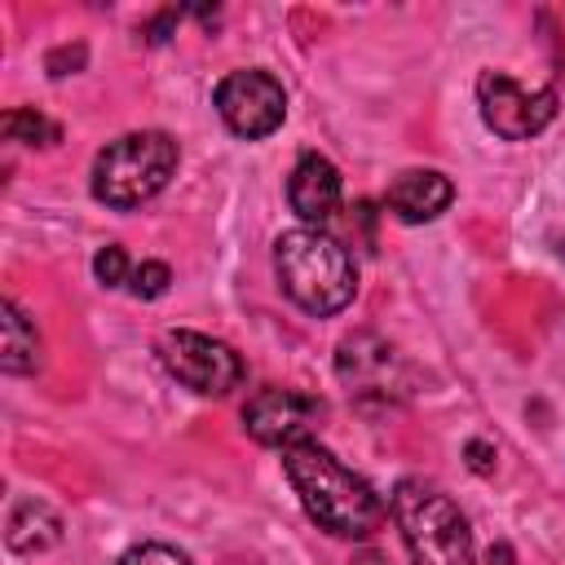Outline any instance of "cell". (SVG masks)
<instances>
[{"label": "cell", "instance_id": "obj_21", "mask_svg": "<svg viewBox=\"0 0 565 565\" xmlns=\"http://www.w3.org/2000/svg\"><path fill=\"white\" fill-rule=\"evenodd\" d=\"M486 561H490V565H512V547H508V543H494Z\"/></svg>", "mask_w": 565, "mask_h": 565}, {"label": "cell", "instance_id": "obj_11", "mask_svg": "<svg viewBox=\"0 0 565 565\" xmlns=\"http://www.w3.org/2000/svg\"><path fill=\"white\" fill-rule=\"evenodd\" d=\"M455 199V185L446 172L437 168H406L388 181V194H384V207L402 221V225H424V221H437Z\"/></svg>", "mask_w": 565, "mask_h": 565}, {"label": "cell", "instance_id": "obj_9", "mask_svg": "<svg viewBox=\"0 0 565 565\" xmlns=\"http://www.w3.org/2000/svg\"><path fill=\"white\" fill-rule=\"evenodd\" d=\"M335 371L349 384V393L362 397V402H393V397L406 393V362L375 331L344 335L340 349H335Z\"/></svg>", "mask_w": 565, "mask_h": 565}, {"label": "cell", "instance_id": "obj_7", "mask_svg": "<svg viewBox=\"0 0 565 565\" xmlns=\"http://www.w3.org/2000/svg\"><path fill=\"white\" fill-rule=\"evenodd\" d=\"M212 102H216L221 124L243 141H260L278 132L287 119V93L269 71H230L216 84Z\"/></svg>", "mask_w": 565, "mask_h": 565}, {"label": "cell", "instance_id": "obj_18", "mask_svg": "<svg viewBox=\"0 0 565 565\" xmlns=\"http://www.w3.org/2000/svg\"><path fill=\"white\" fill-rule=\"evenodd\" d=\"M84 44H75V49H53L49 57H44V66H49V75H71V71H79L84 66Z\"/></svg>", "mask_w": 565, "mask_h": 565}, {"label": "cell", "instance_id": "obj_15", "mask_svg": "<svg viewBox=\"0 0 565 565\" xmlns=\"http://www.w3.org/2000/svg\"><path fill=\"white\" fill-rule=\"evenodd\" d=\"M168 282H172V269H168L163 260H141V265L132 269V278H128V291H132L137 300H159V296L168 291Z\"/></svg>", "mask_w": 565, "mask_h": 565}, {"label": "cell", "instance_id": "obj_14", "mask_svg": "<svg viewBox=\"0 0 565 565\" xmlns=\"http://www.w3.org/2000/svg\"><path fill=\"white\" fill-rule=\"evenodd\" d=\"M0 128H4V137L18 141V146H57V141H62V128H57L49 115L31 110V106L9 110V115L0 119Z\"/></svg>", "mask_w": 565, "mask_h": 565}, {"label": "cell", "instance_id": "obj_13", "mask_svg": "<svg viewBox=\"0 0 565 565\" xmlns=\"http://www.w3.org/2000/svg\"><path fill=\"white\" fill-rule=\"evenodd\" d=\"M0 366L9 375H31L40 366V331L13 300L0 305Z\"/></svg>", "mask_w": 565, "mask_h": 565}, {"label": "cell", "instance_id": "obj_12", "mask_svg": "<svg viewBox=\"0 0 565 565\" xmlns=\"http://www.w3.org/2000/svg\"><path fill=\"white\" fill-rule=\"evenodd\" d=\"M4 543H9L13 556L49 552V547L62 543V516H57L44 499L18 494L13 508H9V521H4Z\"/></svg>", "mask_w": 565, "mask_h": 565}, {"label": "cell", "instance_id": "obj_20", "mask_svg": "<svg viewBox=\"0 0 565 565\" xmlns=\"http://www.w3.org/2000/svg\"><path fill=\"white\" fill-rule=\"evenodd\" d=\"M177 18H181V13H177V9H163V13H159V18H154V22H150V26H146V40H150V44H163V40H168V31H172V22H177Z\"/></svg>", "mask_w": 565, "mask_h": 565}, {"label": "cell", "instance_id": "obj_17", "mask_svg": "<svg viewBox=\"0 0 565 565\" xmlns=\"http://www.w3.org/2000/svg\"><path fill=\"white\" fill-rule=\"evenodd\" d=\"M119 565H190V556L177 552L172 543H137V547L124 552Z\"/></svg>", "mask_w": 565, "mask_h": 565}, {"label": "cell", "instance_id": "obj_2", "mask_svg": "<svg viewBox=\"0 0 565 565\" xmlns=\"http://www.w3.org/2000/svg\"><path fill=\"white\" fill-rule=\"evenodd\" d=\"M274 274H278L282 296L313 318H331L358 296V269H353V256L344 252V243H335L331 234L309 230V225L278 234Z\"/></svg>", "mask_w": 565, "mask_h": 565}, {"label": "cell", "instance_id": "obj_19", "mask_svg": "<svg viewBox=\"0 0 565 565\" xmlns=\"http://www.w3.org/2000/svg\"><path fill=\"white\" fill-rule=\"evenodd\" d=\"M468 468L472 472H490L494 468V446L490 441H468Z\"/></svg>", "mask_w": 565, "mask_h": 565}, {"label": "cell", "instance_id": "obj_8", "mask_svg": "<svg viewBox=\"0 0 565 565\" xmlns=\"http://www.w3.org/2000/svg\"><path fill=\"white\" fill-rule=\"evenodd\" d=\"M327 415L322 397L313 393H300V388H256L243 406V428L252 441L260 446H300V441H313V428L318 419Z\"/></svg>", "mask_w": 565, "mask_h": 565}, {"label": "cell", "instance_id": "obj_4", "mask_svg": "<svg viewBox=\"0 0 565 565\" xmlns=\"http://www.w3.org/2000/svg\"><path fill=\"white\" fill-rule=\"evenodd\" d=\"M388 508H393V521L411 552V565H477L472 530L446 490H437L419 477H406L393 486Z\"/></svg>", "mask_w": 565, "mask_h": 565}, {"label": "cell", "instance_id": "obj_3", "mask_svg": "<svg viewBox=\"0 0 565 565\" xmlns=\"http://www.w3.org/2000/svg\"><path fill=\"white\" fill-rule=\"evenodd\" d=\"M177 163H181V146L168 132H159V128L124 132V137L106 141L93 159V199L115 212L141 207L172 181Z\"/></svg>", "mask_w": 565, "mask_h": 565}, {"label": "cell", "instance_id": "obj_10", "mask_svg": "<svg viewBox=\"0 0 565 565\" xmlns=\"http://www.w3.org/2000/svg\"><path fill=\"white\" fill-rule=\"evenodd\" d=\"M340 194H344V185H340V172H335L331 159H322L313 150L296 159V168L287 177V203H291V212L309 230L313 225H327L340 212Z\"/></svg>", "mask_w": 565, "mask_h": 565}, {"label": "cell", "instance_id": "obj_1", "mask_svg": "<svg viewBox=\"0 0 565 565\" xmlns=\"http://www.w3.org/2000/svg\"><path fill=\"white\" fill-rule=\"evenodd\" d=\"M282 472L309 521L335 539H366L384 525V499L366 477L344 468L327 446L300 441L282 450Z\"/></svg>", "mask_w": 565, "mask_h": 565}, {"label": "cell", "instance_id": "obj_5", "mask_svg": "<svg viewBox=\"0 0 565 565\" xmlns=\"http://www.w3.org/2000/svg\"><path fill=\"white\" fill-rule=\"evenodd\" d=\"M556 88L547 84H521L503 71H481L477 75V110H481V124L503 137V141H530L539 137L552 119H556Z\"/></svg>", "mask_w": 565, "mask_h": 565}, {"label": "cell", "instance_id": "obj_16", "mask_svg": "<svg viewBox=\"0 0 565 565\" xmlns=\"http://www.w3.org/2000/svg\"><path fill=\"white\" fill-rule=\"evenodd\" d=\"M93 274H97V282H106V287H119V282H128V278H132L128 252H124L119 243H106V247L93 256Z\"/></svg>", "mask_w": 565, "mask_h": 565}, {"label": "cell", "instance_id": "obj_6", "mask_svg": "<svg viewBox=\"0 0 565 565\" xmlns=\"http://www.w3.org/2000/svg\"><path fill=\"white\" fill-rule=\"evenodd\" d=\"M159 358L177 384H185L203 397H225L247 375L243 358L225 340H212L203 331H168L159 340Z\"/></svg>", "mask_w": 565, "mask_h": 565}]
</instances>
